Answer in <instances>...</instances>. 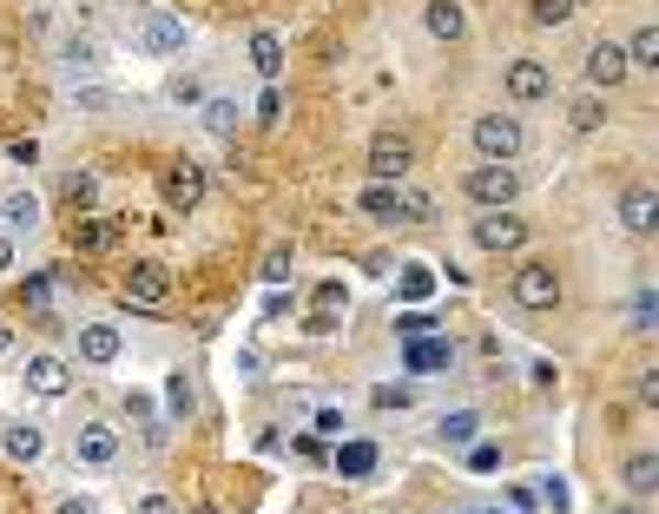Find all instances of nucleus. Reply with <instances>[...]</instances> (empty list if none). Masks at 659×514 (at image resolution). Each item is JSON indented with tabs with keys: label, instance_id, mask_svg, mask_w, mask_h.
Listing matches in <instances>:
<instances>
[{
	"label": "nucleus",
	"instance_id": "nucleus-1",
	"mask_svg": "<svg viewBox=\"0 0 659 514\" xmlns=\"http://www.w3.org/2000/svg\"><path fill=\"white\" fill-rule=\"evenodd\" d=\"M462 192H469L475 205L502 211V205H515V198H521V178H515V165H508V158H482V165L462 178Z\"/></svg>",
	"mask_w": 659,
	"mask_h": 514
},
{
	"label": "nucleus",
	"instance_id": "nucleus-2",
	"mask_svg": "<svg viewBox=\"0 0 659 514\" xmlns=\"http://www.w3.org/2000/svg\"><path fill=\"white\" fill-rule=\"evenodd\" d=\"M158 198H165V211H198L205 205V165L198 158H172L165 172H158Z\"/></svg>",
	"mask_w": 659,
	"mask_h": 514
},
{
	"label": "nucleus",
	"instance_id": "nucleus-3",
	"mask_svg": "<svg viewBox=\"0 0 659 514\" xmlns=\"http://www.w3.org/2000/svg\"><path fill=\"white\" fill-rule=\"evenodd\" d=\"M119 297H125L132 310H158V304L172 297V271H165L158 258H139V264L119 277Z\"/></svg>",
	"mask_w": 659,
	"mask_h": 514
},
{
	"label": "nucleus",
	"instance_id": "nucleus-4",
	"mask_svg": "<svg viewBox=\"0 0 659 514\" xmlns=\"http://www.w3.org/2000/svg\"><path fill=\"white\" fill-rule=\"evenodd\" d=\"M409 172H416V145L403 132H376L370 139V178L376 185H403Z\"/></svg>",
	"mask_w": 659,
	"mask_h": 514
},
{
	"label": "nucleus",
	"instance_id": "nucleus-5",
	"mask_svg": "<svg viewBox=\"0 0 659 514\" xmlns=\"http://www.w3.org/2000/svg\"><path fill=\"white\" fill-rule=\"evenodd\" d=\"M515 304H521V310H554V304H561V271H554L548 258H528V264L515 271Z\"/></svg>",
	"mask_w": 659,
	"mask_h": 514
},
{
	"label": "nucleus",
	"instance_id": "nucleus-6",
	"mask_svg": "<svg viewBox=\"0 0 659 514\" xmlns=\"http://www.w3.org/2000/svg\"><path fill=\"white\" fill-rule=\"evenodd\" d=\"M469 139H475L482 158H515V152H521V119H515V112H482V119L469 125Z\"/></svg>",
	"mask_w": 659,
	"mask_h": 514
},
{
	"label": "nucleus",
	"instance_id": "nucleus-7",
	"mask_svg": "<svg viewBox=\"0 0 659 514\" xmlns=\"http://www.w3.org/2000/svg\"><path fill=\"white\" fill-rule=\"evenodd\" d=\"M26 396H40V403H59L66 390H73V363L66 357H53V350H40V357H26Z\"/></svg>",
	"mask_w": 659,
	"mask_h": 514
},
{
	"label": "nucleus",
	"instance_id": "nucleus-8",
	"mask_svg": "<svg viewBox=\"0 0 659 514\" xmlns=\"http://www.w3.org/2000/svg\"><path fill=\"white\" fill-rule=\"evenodd\" d=\"M343 310H350V284H343V277H323V284L310 291V324H304V330H310V337H330V330L343 324Z\"/></svg>",
	"mask_w": 659,
	"mask_h": 514
},
{
	"label": "nucleus",
	"instance_id": "nucleus-9",
	"mask_svg": "<svg viewBox=\"0 0 659 514\" xmlns=\"http://www.w3.org/2000/svg\"><path fill=\"white\" fill-rule=\"evenodd\" d=\"M73 456H79L86 469H112V462H119V429H112V423H79V429H73Z\"/></svg>",
	"mask_w": 659,
	"mask_h": 514
},
{
	"label": "nucleus",
	"instance_id": "nucleus-10",
	"mask_svg": "<svg viewBox=\"0 0 659 514\" xmlns=\"http://www.w3.org/2000/svg\"><path fill=\"white\" fill-rule=\"evenodd\" d=\"M475 244L482 251H521L528 244V218H508V205H502V211L475 218Z\"/></svg>",
	"mask_w": 659,
	"mask_h": 514
},
{
	"label": "nucleus",
	"instance_id": "nucleus-11",
	"mask_svg": "<svg viewBox=\"0 0 659 514\" xmlns=\"http://www.w3.org/2000/svg\"><path fill=\"white\" fill-rule=\"evenodd\" d=\"M119 244V218H106V211H79L73 218V251L79 258H106Z\"/></svg>",
	"mask_w": 659,
	"mask_h": 514
},
{
	"label": "nucleus",
	"instance_id": "nucleus-12",
	"mask_svg": "<svg viewBox=\"0 0 659 514\" xmlns=\"http://www.w3.org/2000/svg\"><path fill=\"white\" fill-rule=\"evenodd\" d=\"M548 92H554V73H548L541 59H515V66H508V99H515V106H541Z\"/></svg>",
	"mask_w": 659,
	"mask_h": 514
},
{
	"label": "nucleus",
	"instance_id": "nucleus-13",
	"mask_svg": "<svg viewBox=\"0 0 659 514\" xmlns=\"http://www.w3.org/2000/svg\"><path fill=\"white\" fill-rule=\"evenodd\" d=\"M119 350H125L119 324H79V363L106 370V363H119Z\"/></svg>",
	"mask_w": 659,
	"mask_h": 514
},
{
	"label": "nucleus",
	"instance_id": "nucleus-14",
	"mask_svg": "<svg viewBox=\"0 0 659 514\" xmlns=\"http://www.w3.org/2000/svg\"><path fill=\"white\" fill-rule=\"evenodd\" d=\"M620 225H627L634 238L659 231V192L653 185H627V192H620Z\"/></svg>",
	"mask_w": 659,
	"mask_h": 514
},
{
	"label": "nucleus",
	"instance_id": "nucleus-15",
	"mask_svg": "<svg viewBox=\"0 0 659 514\" xmlns=\"http://www.w3.org/2000/svg\"><path fill=\"white\" fill-rule=\"evenodd\" d=\"M627 73H634V66H627V46H614V40H594V46H587V79H594V86L614 92Z\"/></svg>",
	"mask_w": 659,
	"mask_h": 514
},
{
	"label": "nucleus",
	"instance_id": "nucleus-16",
	"mask_svg": "<svg viewBox=\"0 0 659 514\" xmlns=\"http://www.w3.org/2000/svg\"><path fill=\"white\" fill-rule=\"evenodd\" d=\"M455 363V343L449 337H409V350H403V370L409 376H429V370H449Z\"/></svg>",
	"mask_w": 659,
	"mask_h": 514
},
{
	"label": "nucleus",
	"instance_id": "nucleus-17",
	"mask_svg": "<svg viewBox=\"0 0 659 514\" xmlns=\"http://www.w3.org/2000/svg\"><path fill=\"white\" fill-rule=\"evenodd\" d=\"M422 26H429V40L455 46L469 33V13H462V0H422Z\"/></svg>",
	"mask_w": 659,
	"mask_h": 514
},
{
	"label": "nucleus",
	"instance_id": "nucleus-18",
	"mask_svg": "<svg viewBox=\"0 0 659 514\" xmlns=\"http://www.w3.org/2000/svg\"><path fill=\"white\" fill-rule=\"evenodd\" d=\"M0 456L7 462H40L46 456V436L33 423H0Z\"/></svg>",
	"mask_w": 659,
	"mask_h": 514
},
{
	"label": "nucleus",
	"instance_id": "nucleus-19",
	"mask_svg": "<svg viewBox=\"0 0 659 514\" xmlns=\"http://www.w3.org/2000/svg\"><path fill=\"white\" fill-rule=\"evenodd\" d=\"M139 40H145V53H185V20L158 7V13L145 20V33H139Z\"/></svg>",
	"mask_w": 659,
	"mask_h": 514
},
{
	"label": "nucleus",
	"instance_id": "nucleus-20",
	"mask_svg": "<svg viewBox=\"0 0 659 514\" xmlns=\"http://www.w3.org/2000/svg\"><path fill=\"white\" fill-rule=\"evenodd\" d=\"M0 225H7V231H33V225H40V198H33L26 185L0 192Z\"/></svg>",
	"mask_w": 659,
	"mask_h": 514
},
{
	"label": "nucleus",
	"instance_id": "nucleus-21",
	"mask_svg": "<svg viewBox=\"0 0 659 514\" xmlns=\"http://www.w3.org/2000/svg\"><path fill=\"white\" fill-rule=\"evenodd\" d=\"M436 436H442L449 449H469V442H482V416H475V409H449V416L436 423Z\"/></svg>",
	"mask_w": 659,
	"mask_h": 514
},
{
	"label": "nucleus",
	"instance_id": "nucleus-22",
	"mask_svg": "<svg viewBox=\"0 0 659 514\" xmlns=\"http://www.w3.org/2000/svg\"><path fill=\"white\" fill-rule=\"evenodd\" d=\"M620 482H627V495H640V502H647V495L659 489V456H653V449L627 456V475H620Z\"/></svg>",
	"mask_w": 659,
	"mask_h": 514
},
{
	"label": "nucleus",
	"instance_id": "nucleus-23",
	"mask_svg": "<svg viewBox=\"0 0 659 514\" xmlns=\"http://www.w3.org/2000/svg\"><path fill=\"white\" fill-rule=\"evenodd\" d=\"M251 66H257L264 79H277V73H284V40H277L271 26H257V33H251Z\"/></svg>",
	"mask_w": 659,
	"mask_h": 514
},
{
	"label": "nucleus",
	"instance_id": "nucleus-24",
	"mask_svg": "<svg viewBox=\"0 0 659 514\" xmlns=\"http://www.w3.org/2000/svg\"><path fill=\"white\" fill-rule=\"evenodd\" d=\"M356 205H363L370 218H383V225H403V185H370Z\"/></svg>",
	"mask_w": 659,
	"mask_h": 514
},
{
	"label": "nucleus",
	"instance_id": "nucleus-25",
	"mask_svg": "<svg viewBox=\"0 0 659 514\" xmlns=\"http://www.w3.org/2000/svg\"><path fill=\"white\" fill-rule=\"evenodd\" d=\"M396 297H403V304L436 297V271H429V264H396Z\"/></svg>",
	"mask_w": 659,
	"mask_h": 514
},
{
	"label": "nucleus",
	"instance_id": "nucleus-26",
	"mask_svg": "<svg viewBox=\"0 0 659 514\" xmlns=\"http://www.w3.org/2000/svg\"><path fill=\"white\" fill-rule=\"evenodd\" d=\"M337 475H350V482L376 475V442H343L337 449Z\"/></svg>",
	"mask_w": 659,
	"mask_h": 514
},
{
	"label": "nucleus",
	"instance_id": "nucleus-27",
	"mask_svg": "<svg viewBox=\"0 0 659 514\" xmlns=\"http://www.w3.org/2000/svg\"><path fill=\"white\" fill-rule=\"evenodd\" d=\"M205 132L211 139H238V99H205Z\"/></svg>",
	"mask_w": 659,
	"mask_h": 514
},
{
	"label": "nucleus",
	"instance_id": "nucleus-28",
	"mask_svg": "<svg viewBox=\"0 0 659 514\" xmlns=\"http://www.w3.org/2000/svg\"><path fill=\"white\" fill-rule=\"evenodd\" d=\"M59 192H66V205H73V211H92V205H99V178H92V172H66V178H59Z\"/></svg>",
	"mask_w": 659,
	"mask_h": 514
},
{
	"label": "nucleus",
	"instance_id": "nucleus-29",
	"mask_svg": "<svg viewBox=\"0 0 659 514\" xmlns=\"http://www.w3.org/2000/svg\"><path fill=\"white\" fill-rule=\"evenodd\" d=\"M191 409H198V396H191V383H185V370H172V376H165V416H178V423H185Z\"/></svg>",
	"mask_w": 659,
	"mask_h": 514
},
{
	"label": "nucleus",
	"instance_id": "nucleus-30",
	"mask_svg": "<svg viewBox=\"0 0 659 514\" xmlns=\"http://www.w3.org/2000/svg\"><path fill=\"white\" fill-rule=\"evenodd\" d=\"M627 66H659V26H640V33H634Z\"/></svg>",
	"mask_w": 659,
	"mask_h": 514
},
{
	"label": "nucleus",
	"instance_id": "nucleus-31",
	"mask_svg": "<svg viewBox=\"0 0 659 514\" xmlns=\"http://www.w3.org/2000/svg\"><path fill=\"white\" fill-rule=\"evenodd\" d=\"M528 20L535 26H561V20H574V0H528Z\"/></svg>",
	"mask_w": 659,
	"mask_h": 514
},
{
	"label": "nucleus",
	"instance_id": "nucleus-32",
	"mask_svg": "<svg viewBox=\"0 0 659 514\" xmlns=\"http://www.w3.org/2000/svg\"><path fill=\"white\" fill-rule=\"evenodd\" d=\"M264 284H290V244H271L264 251V271H257Z\"/></svg>",
	"mask_w": 659,
	"mask_h": 514
},
{
	"label": "nucleus",
	"instance_id": "nucleus-33",
	"mask_svg": "<svg viewBox=\"0 0 659 514\" xmlns=\"http://www.w3.org/2000/svg\"><path fill=\"white\" fill-rule=\"evenodd\" d=\"M310 429H317V436H330V442H337V436H343V429H350V423H343V409H337V403H317V409H310Z\"/></svg>",
	"mask_w": 659,
	"mask_h": 514
},
{
	"label": "nucleus",
	"instance_id": "nucleus-34",
	"mask_svg": "<svg viewBox=\"0 0 659 514\" xmlns=\"http://www.w3.org/2000/svg\"><path fill=\"white\" fill-rule=\"evenodd\" d=\"M99 66V46L92 40H66V73H92Z\"/></svg>",
	"mask_w": 659,
	"mask_h": 514
},
{
	"label": "nucleus",
	"instance_id": "nucleus-35",
	"mask_svg": "<svg viewBox=\"0 0 659 514\" xmlns=\"http://www.w3.org/2000/svg\"><path fill=\"white\" fill-rule=\"evenodd\" d=\"M436 218V198L429 192H403V225H429Z\"/></svg>",
	"mask_w": 659,
	"mask_h": 514
},
{
	"label": "nucleus",
	"instance_id": "nucleus-36",
	"mask_svg": "<svg viewBox=\"0 0 659 514\" xmlns=\"http://www.w3.org/2000/svg\"><path fill=\"white\" fill-rule=\"evenodd\" d=\"M416 403V383H376V409H409Z\"/></svg>",
	"mask_w": 659,
	"mask_h": 514
},
{
	"label": "nucleus",
	"instance_id": "nucleus-37",
	"mask_svg": "<svg viewBox=\"0 0 659 514\" xmlns=\"http://www.w3.org/2000/svg\"><path fill=\"white\" fill-rule=\"evenodd\" d=\"M634 330H640V337H647V330H659V297H653V291H640V297H634Z\"/></svg>",
	"mask_w": 659,
	"mask_h": 514
},
{
	"label": "nucleus",
	"instance_id": "nucleus-38",
	"mask_svg": "<svg viewBox=\"0 0 659 514\" xmlns=\"http://www.w3.org/2000/svg\"><path fill=\"white\" fill-rule=\"evenodd\" d=\"M257 119H264V125H277V119H284V92H277V86H264V99H257Z\"/></svg>",
	"mask_w": 659,
	"mask_h": 514
},
{
	"label": "nucleus",
	"instance_id": "nucleus-39",
	"mask_svg": "<svg viewBox=\"0 0 659 514\" xmlns=\"http://www.w3.org/2000/svg\"><path fill=\"white\" fill-rule=\"evenodd\" d=\"M601 119H607V112H601V99H574V125H581V132H594Z\"/></svg>",
	"mask_w": 659,
	"mask_h": 514
},
{
	"label": "nucleus",
	"instance_id": "nucleus-40",
	"mask_svg": "<svg viewBox=\"0 0 659 514\" xmlns=\"http://www.w3.org/2000/svg\"><path fill=\"white\" fill-rule=\"evenodd\" d=\"M396 330H403V337H429V330H436V317H422V310H403V317H396Z\"/></svg>",
	"mask_w": 659,
	"mask_h": 514
},
{
	"label": "nucleus",
	"instance_id": "nucleus-41",
	"mask_svg": "<svg viewBox=\"0 0 659 514\" xmlns=\"http://www.w3.org/2000/svg\"><path fill=\"white\" fill-rule=\"evenodd\" d=\"M469 469H502V449L495 442H469Z\"/></svg>",
	"mask_w": 659,
	"mask_h": 514
},
{
	"label": "nucleus",
	"instance_id": "nucleus-42",
	"mask_svg": "<svg viewBox=\"0 0 659 514\" xmlns=\"http://www.w3.org/2000/svg\"><path fill=\"white\" fill-rule=\"evenodd\" d=\"M53 514H99V508H92L86 495H59V502H53Z\"/></svg>",
	"mask_w": 659,
	"mask_h": 514
},
{
	"label": "nucleus",
	"instance_id": "nucleus-43",
	"mask_svg": "<svg viewBox=\"0 0 659 514\" xmlns=\"http://www.w3.org/2000/svg\"><path fill=\"white\" fill-rule=\"evenodd\" d=\"M172 99H178V106H198V79H172Z\"/></svg>",
	"mask_w": 659,
	"mask_h": 514
},
{
	"label": "nucleus",
	"instance_id": "nucleus-44",
	"mask_svg": "<svg viewBox=\"0 0 659 514\" xmlns=\"http://www.w3.org/2000/svg\"><path fill=\"white\" fill-rule=\"evenodd\" d=\"M7 152H13V165H33V158H40V145H33V139H13Z\"/></svg>",
	"mask_w": 659,
	"mask_h": 514
},
{
	"label": "nucleus",
	"instance_id": "nucleus-45",
	"mask_svg": "<svg viewBox=\"0 0 659 514\" xmlns=\"http://www.w3.org/2000/svg\"><path fill=\"white\" fill-rule=\"evenodd\" d=\"M541 495H548L554 508H568V482H561V475H548V482H541Z\"/></svg>",
	"mask_w": 659,
	"mask_h": 514
},
{
	"label": "nucleus",
	"instance_id": "nucleus-46",
	"mask_svg": "<svg viewBox=\"0 0 659 514\" xmlns=\"http://www.w3.org/2000/svg\"><path fill=\"white\" fill-rule=\"evenodd\" d=\"M132 514H178V508H172L165 495H139V508H132Z\"/></svg>",
	"mask_w": 659,
	"mask_h": 514
},
{
	"label": "nucleus",
	"instance_id": "nucleus-47",
	"mask_svg": "<svg viewBox=\"0 0 659 514\" xmlns=\"http://www.w3.org/2000/svg\"><path fill=\"white\" fill-rule=\"evenodd\" d=\"M508 508H515V514H535V495H528V489H508Z\"/></svg>",
	"mask_w": 659,
	"mask_h": 514
},
{
	"label": "nucleus",
	"instance_id": "nucleus-48",
	"mask_svg": "<svg viewBox=\"0 0 659 514\" xmlns=\"http://www.w3.org/2000/svg\"><path fill=\"white\" fill-rule=\"evenodd\" d=\"M7 271H13V238L0 231V277H7Z\"/></svg>",
	"mask_w": 659,
	"mask_h": 514
},
{
	"label": "nucleus",
	"instance_id": "nucleus-49",
	"mask_svg": "<svg viewBox=\"0 0 659 514\" xmlns=\"http://www.w3.org/2000/svg\"><path fill=\"white\" fill-rule=\"evenodd\" d=\"M0 357H13V324L0 317Z\"/></svg>",
	"mask_w": 659,
	"mask_h": 514
},
{
	"label": "nucleus",
	"instance_id": "nucleus-50",
	"mask_svg": "<svg viewBox=\"0 0 659 514\" xmlns=\"http://www.w3.org/2000/svg\"><path fill=\"white\" fill-rule=\"evenodd\" d=\"M614 514H640V508H614Z\"/></svg>",
	"mask_w": 659,
	"mask_h": 514
}]
</instances>
